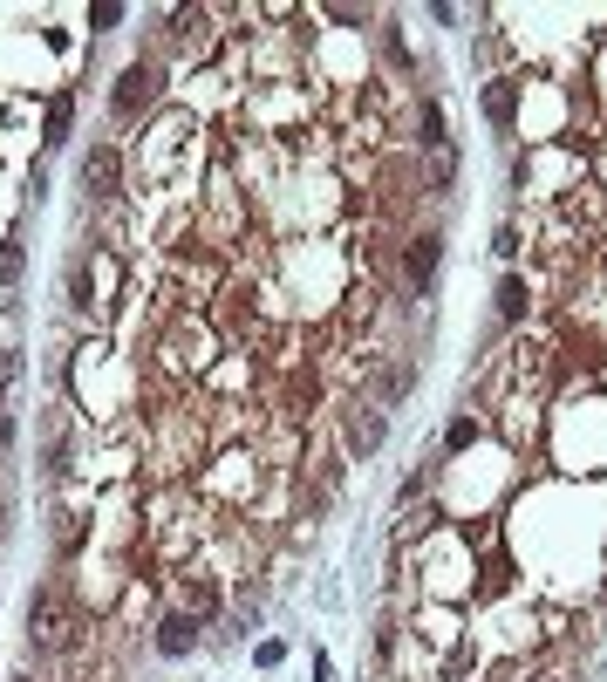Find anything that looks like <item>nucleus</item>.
Here are the masks:
<instances>
[{"instance_id": "1", "label": "nucleus", "mask_w": 607, "mask_h": 682, "mask_svg": "<svg viewBox=\"0 0 607 682\" xmlns=\"http://www.w3.org/2000/svg\"><path fill=\"white\" fill-rule=\"evenodd\" d=\"M157 96H164V69H157V62H130L110 89V116L116 123H137V116L157 110Z\"/></svg>"}, {"instance_id": "2", "label": "nucleus", "mask_w": 607, "mask_h": 682, "mask_svg": "<svg viewBox=\"0 0 607 682\" xmlns=\"http://www.w3.org/2000/svg\"><path fill=\"white\" fill-rule=\"evenodd\" d=\"M82 191L89 198H116L123 191V151L116 144H89L82 151Z\"/></svg>"}, {"instance_id": "3", "label": "nucleus", "mask_w": 607, "mask_h": 682, "mask_svg": "<svg viewBox=\"0 0 607 682\" xmlns=\"http://www.w3.org/2000/svg\"><path fill=\"white\" fill-rule=\"evenodd\" d=\"M382 437H389V417H382V410H369V403H355V410L342 417V444H348L355 457H376Z\"/></svg>"}, {"instance_id": "4", "label": "nucleus", "mask_w": 607, "mask_h": 682, "mask_svg": "<svg viewBox=\"0 0 607 682\" xmlns=\"http://www.w3.org/2000/svg\"><path fill=\"white\" fill-rule=\"evenodd\" d=\"M437 260H444V239H437V232H417V239H410V253H403V273H410V287H417V294H430Z\"/></svg>"}, {"instance_id": "5", "label": "nucleus", "mask_w": 607, "mask_h": 682, "mask_svg": "<svg viewBox=\"0 0 607 682\" xmlns=\"http://www.w3.org/2000/svg\"><path fill=\"white\" fill-rule=\"evenodd\" d=\"M76 130V89H55L48 96V116H41V151H62Z\"/></svg>"}, {"instance_id": "6", "label": "nucleus", "mask_w": 607, "mask_h": 682, "mask_svg": "<svg viewBox=\"0 0 607 682\" xmlns=\"http://www.w3.org/2000/svg\"><path fill=\"white\" fill-rule=\"evenodd\" d=\"M485 116H492L498 137H519V82H485Z\"/></svg>"}, {"instance_id": "7", "label": "nucleus", "mask_w": 607, "mask_h": 682, "mask_svg": "<svg viewBox=\"0 0 607 682\" xmlns=\"http://www.w3.org/2000/svg\"><path fill=\"white\" fill-rule=\"evenodd\" d=\"M191 648H198V614H164V621H157V655H171V662H185Z\"/></svg>"}, {"instance_id": "8", "label": "nucleus", "mask_w": 607, "mask_h": 682, "mask_svg": "<svg viewBox=\"0 0 607 682\" xmlns=\"http://www.w3.org/2000/svg\"><path fill=\"white\" fill-rule=\"evenodd\" d=\"M417 130H423V137H417L423 151H451V137H444V103H437V96H423V103H417Z\"/></svg>"}, {"instance_id": "9", "label": "nucleus", "mask_w": 607, "mask_h": 682, "mask_svg": "<svg viewBox=\"0 0 607 682\" xmlns=\"http://www.w3.org/2000/svg\"><path fill=\"white\" fill-rule=\"evenodd\" d=\"M526 307H532L526 280H519V273H505V280H498V321H526Z\"/></svg>"}, {"instance_id": "10", "label": "nucleus", "mask_w": 607, "mask_h": 682, "mask_svg": "<svg viewBox=\"0 0 607 682\" xmlns=\"http://www.w3.org/2000/svg\"><path fill=\"white\" fill-rule=\"evenodd\" d=\"M185 601H191L198 621H212V614H219V580H205V573H198V580L185 587Z\"/></svg>"}, {"instance_id": "11", "label": "nucleus", "mask_w": 607, "mask_h": 682, "mask_svg": "<svg viewBox=\"0 0 607 682\" xmlns=\"http://www.w3.org/2000/svg\"><path fill=\"white\" fill-rule=\"evenodd\" d=\"M471 444H478V417H451V423H444V451H471Z\"/></svg>"}, {"instance_id": "12", "label": "nucleus", "mask_w": 607, "mask_h": 682, "mask_svg": "<svg viewBox=\"0 0 607 682\" xmlns=\"http://www.w3.org/2000/svg\"><path fill=\"white\" fill-rule=\"evenodd\" d=\"M28 273V253H21V239H0V287H14Z\"/></svg>"}, {"instance_id": "13", "label": "nucleus", "mask_w": 607, "mask_h": 682, "mask_svg": "<svg viewBox=\"0 0 607 682\" xmlns=\"http://www.w3.org/2000/svg\"><path fill=\"white\" fill-rule=\"evenodd\" d=\"M110 28H123V7L116 0H96L89 7V35H110Z\"/></svg>"}, {"instance_id": "14", "label": "nucleus", "mask_w": 607, "mask_h": 682, "mask_svg": "<svg viewBox=\"0 0 607 682\" xmlns=\"http://www.w3.org/2000/svg\"><path fill=\"white\" fill-rule=\"evenodd\" d=\"M451 178H457V157L437 151V157H430V191H451Z\"/></svg>"}, {"instance_id": "15", "label": "nucleus", "mask_w": 607, "mask_h": 682, "mask_svg": "<svg viewBox=\"0 0 607 682\" xmlns=\"http://www.w3.org/2000/svg\"><path fill=\"white\" fill-rule=\"evenodd\" d=\"M280 655H287L280 642H260V648H253V662H260V669H280Z\"/></svg>"}, {"instance_id": "16", "label": "nucleus", "mask_w": 607, "mask_h": 682, "mask_svg": "<svg viewBox=\"0 0 607 682\" xmlns=\"http://www.w3.org/2000/svg\"><path fill=\"white\" fill-rule=\"evenodd\" d=\"M21 376V355H14V348H7V355H0V389H7V382Z\"/></svg>"}, {"instance_id": "17", "label": "nucleus", "mask_w": 607, "mask_h": 682, "mask_svg": "<svg viewBox=\"0 0 607 682\" xmlns=\"http://www.w3.org/2000/svg\"><path fill=\"white\" fill-rule=\"evenodd\" d=\"M7 444H14V417H0V451H7Z\"/></svg>"}, {"instance_id": "18", "label": "nucleus", "mask_w": 607, "mask_h": 682, "mask_svg": "<svg viewBox=\"0 0 607 682\" xmlns=\"http://www.w3.org/2000/svg\"><path fill=\"white\" fill-rule=\"evenodd\" d=\"M14 682H28V676H14Z\"/></svg>"}]
</instances>
